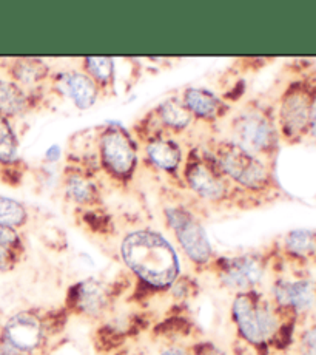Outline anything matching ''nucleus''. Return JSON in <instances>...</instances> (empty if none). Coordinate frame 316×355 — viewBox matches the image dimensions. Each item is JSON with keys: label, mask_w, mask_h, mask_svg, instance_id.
<instances>
[{"label": "nucleus", "mask_w": 316, "mask_h": 355, "mask_svg": "<svg viewBox=\"0 0 316 355\" xmlns=\"http://www.w3.org/2000/svg\"><path fill=\"white\" fill-rule=\"evenodd\" d=\"M121 257L143 288L166 292L181 277V259L166 236L153 229L130 232L121 243Z\"/></svg>", "instance_id": "f257e3e1"}, {"label": "nucleus", "mask_w": 316, "mask_h": 355, "mask_svg": "<svg viewBox=\"0 0 316 355\" xmlns=\"http://www.w3.org/2000/svg\"><path fill=\"white\" fill-rule=\"evenodd\" d=\"M287 317L293 315L281 311L259 291L238 293L231 303V320L239 338L258 351H269L281 343Z\"/></svg>", "instance_id": "f03ea898"}, {"label": "nucleus", "mask_w": 316, "mask_h": 355, "mask_svg": "<svg viewBox=\"0 0 316 355\" xmlns=\"http://www.w3.org/2000/svg\"><path fill=\"white\" fill-rule=\"evenodd\" d=\"M239 195L265 196L276 190L272 164L252 155L229 138H215L205 144Z\"/></svg>", "instance_id": "7ed1b4c3"}, {"label": "nucleus", "mask_w": 316, "mask_h": 355, "mask_svg": "<svg viewBox=\"0 0 316 355\" xmlns=\"http://www.w3.org/2000/svg\"><path fill=\"white\" fill-rule=\"evenodd\" d=\"M229 139L258 158L272 162L279 152L281 136L270 108L250 101L231 116Z\"/></svg>", "instance_id": "20e7f679"}, {"label": "nucleus", "mask_w": 316, "mask_h": 355, "mask_svg": "<svg viewBox=\"0 0 316 355\" xmlns=\"http://www.w3.org/2000/svg\"><path fill=\"white\" fill-rule=\"evenodd\" d=\"M181 180L199 200L209 204H225L238 200V190L219 167L215 156L205 146L191 147L184 158Z\"/></svg>", "instance_id": "39448f33"}, {"label": "nucleus", "mask_w": 316, "mask_h": 355, "mask_svg": "<svg viewBox=\"0 0 316 355\" xmlns=\"http://www.w3.org/2000/svg\"><path fill=\"white\" fill-rule=\"evenodd\" d=\"M316 104V76L306 74L292 80L281 93L274 112L281 141L299 144L308 135V122Z\"/></svg>", "instance_id": "423d86ee"}, {"label": "nucleus", "mask_w": 316, "mask_h": 355, "mask_svg": "<svg viewBox=\"0 0 316 355\" xmlns=\"http://www.w3.org/2000/svg\"><path fill=\"white\" fill-rule=\"evenodd\" d=\"M99 167L119 184L133 180L139 166V147L134 136L121 124L99 127L98 138Z\"/></svg>", "instance_id": "0eeeda50"}, {"label": "nucleus", "mask_w": 316, "mask_h": 355, "mask_svg": "<svg viewBox=\"0 0 316 355\" xmlns=\"http://www.w3.org/2000/svg\"><path fill=\"white\" fill-rule=\"evenodd\" d=\"M164 218L188 261L198 269H209L216 257L207 230L195 211L182 204H171L164 209Z\"/></svg>", "instance_id": "6e6552de"}, {"label": "nucleus", "mask_w": 316, "mask_h": 355, "mask_svg": "<svg viewBox=\"0 0 316 355\" xmlns=\"http://www.w3.org/2000/svg\"><path fill=\"white\" fill-rule=\"evenodd\" d=\"M269 258L261 252H245L231 257H216L209 270L216 275L224 289L238 293L258 291L263 283Z\"/></svg>", "instance_id": "1a4fd4ad"}, {"label": "nucleus", "mask_w": 316, "mask_h": 355, "mask_svg": "<svg viewBox=\"0 0 316 355\" xmlns=\"http://www.w3.org/2000/svg\"><path fill=\"white\" fill-rule=\"evenodd\" d=\"M48 332L50 324L39 312L17 311L0 326V343L22 355H37L46 345Z\"/></svg>", "instance_id": "9d476101"}, {"label": "nucleus", "mask_w": 316, "mask_h": 355, "mask_svg": "<svg viewBox=\"0 0 316 355\" xmlns=\"http://www.w3.org/2000/svg\"><path fill=\"white\" fill-rule=\"evenodd\" d=\"M114 297L113 284L100 278H85L68 289L67 312L84 318L100 320L112 311Z\"/></svg>", "instance_id": "9b49d317"}, {"label": "nucleus", "mask_w": 316, "mask_h": 355, "mask_svg": "<svg viewBox=\"0 0 316 355\" xmlns=\"http://www.w3.org/2000/svg\"><path fill=\"white\" fill-rule=\"evenodd\" d=\"M48 85L53 93L68 99L82 112L90 110L102 96L96 82L80 68H71V70H62L51 74Z\"/></svg>", "instance_id": "f8f14e48"}, {"label": "nucleus", "mask_w": 316, "mask_h": 355, "mask_svg": "<svg viewBox=\"0 0 316 355\" xmlns=\"http://www.w3.org/2000/svg\"><path fill=\"white\" fill-rule=\"evenodd\" d=\"M273 304L293 317L302 315L316 304V286L307 278H278L272 286Z\"/></svg>", "instance_id": "ddd939ff"}, {"label": "nucleus", "mask_w": 316, "mask_h": 355, "mask_svg": "<svg viewBox=\"0 0 316 355\" xmlns=\"http://www.w3.org/2000/svg\"><path fill=\"white\" fill-rule=\"evenodd\" d=\"M65 196L82 210L98 209L102 202V189L96 172L76 164H67L62 176Z\"/></svg>", "instance_id": "4468645a"}, {"label": "nucleus", "mask_w": 316, "mask_h": 355, "mask_svg": "<svg viewBox=\"0 0 316 355\" xmlns=\"http://www.w3.org/2000/svg\"><path fill=\"white\" fill-rule=\"evenodd\" d=\"M143 153H146L150 166L175 180H179L185 155L181 144L173 136L167 133L150 136L148 139L143 141Z\"/></svg>", "instance_id": "2eb2a0df"}, {"label": "nucleus", "mask_w": 316, "mask_h": 355, "mask_svg": "<svg viewBox=\"0 0 316 355\" xmlns=\"http://www.w3.org/2000/svg\"><path fill=\"white\" fill-rule=\"evenodd\" d=\"M181 99L193 114L196 122L204 124H216V122L225 119L231 113V105L224 98L218 96L209 88L202 87H188L181 94Z\"/></svg>", "instance_id": "dca6fc26"}, {"label": "nucleus", "mask_w": 316, "mask_h": 355, "mask_svg": "<svg viewBox=\"0 0 316 355\" xmlns=\"http://www.w3.org/2000/svg\"><path fill=\"white\" fill-rule=\"evenodd\" d=\"M6 74H8V79L30 93H42L51 78L50 67L42 59L34 58L10 60V64H6Z\"/></svg>", "instance_id": "f3484780"}, {"label": "nucleus", "mask_w": 316, "mask_h": 355, "mask_svg": "<svg viewBox=\"0 0 316 355\" xmlns=\"http://www.w3.org/2000/svg\"><path fill=\"white\" fill-rule=\"evenodd\" d=\"M42 102V93H30L11 79L0 78V114L16 119L36 110Z\"/></svg>", "instance_id": "a211bd4d"}, {"label": "nucleus", "mask_w": 316, "mask_h": 355, "mask_svg": "<svg viewBox=\"0 0 316 355\" xmlns=\"http://www.w3.org/2000/svg\"><path fill=\"white\" fill-rule=\"evenodd\" d=\"M157 125L167 135H182L193 127L195 118L193 114L182 102L181 96H171L166 101H162L153 112Z\"/></svg>", "instance_id": "6ab92c4d"}, {"label": "nucleus", "mask_w": 316, "mask_h": 355, "mask_svg": "<svg viewBox=\"0 0 316 355\" xmlns=\"http://www.w3.org/2000/svg\"><path fill=\"white\" fill-rule=\"evenodd\" d=\"M284 255L295 261L316 259V229H295L281 240Z\"/></svg>", "instance_id": "aec40b11"}, {"label": "nucleus", "mask_w": 316, "mask_h": 355, "mask_svg": "<svg viewBox=\"0 0 316 355\" xmlns=\"http://www.w3.org/2000/svg\"><path fill=\"white\" fill-rule=\"evenodd\" d=\"M80 70H84L96 82L102 96L114 93L116 64L112 58H84L80 64Z\"/></svg>", "instance_id": "412c9836"}, {"label": "nucleus", "mask_w": 316, "mask_h": 355, "mask_svg": "<svg viewBox=\"0 0 316 355\" xmlns=\"http://www.w3.org/2000/svg\"><path fill=\"white\" fill-rule=\"evenodd\" d=\"M19 136L12 121L0 114V167L3 170L19 166Z\"/></svg>", "instance_id": "4be33fe9"}, {"label": "nucleus", "mask_w": 316, "mask_h": 355, "mask_svg": "<svg viewBox=\"0 0 316 355\" xmlns=\"http://www.w3.org/2000/svg\"><path fill=\"white\" fill-rule=\"evenodd\" d=\"M30 221V211L24 202L0 195V226L24 229Z\"/></svg>", "instance_id": "5701e85b"}, {"label": "nucleus", "mask_w": 316, "mask_h": 355, "mask_svg": "<svg viewBox=\"0 0 316 355\" xmlns=\"http://www.w3.org/2000/svg\"><path fill=\"white\" fill-rule=\"evenodd\" d=\"M84 214H82V218H84V223L87 224L88 227H91L94 232H105L107 229H109L112 226V223H109V216L107 214H104V210L98 209H87V210H82Z\"/></svg>", "instance_id": "b1692460"}, {"label": "nucleus", "mask_w": 316, "mask_h": 355, "mask_svg": "<svg viewBox=\"0 0 316 355\" xmlns=\"http://www.w3.org/2000/svg\"><path fill=\"white\" fill-rule=\"evenodd\" d=\"M0 245H3V248L11 249L15 252H19V254H25L24 238L20 235L19 230L12 227L0 226Z\"/></svg>", "instance_id": "393cba45"}, {"label": "nucleus", "mask_w": 316, "mask_h": 355, "mask_svg": "<svg viewBox=\"0 0 316 355\" xmlns=\"http://www.w3.org/2000/svg\"><path fill=\"white\" fill-rule=\"evenodd\" d=\"M22 258L24 254H19V252L0 245V275L10 274V272L15 270L19 263L22 261Z\"/></svg>", "instance_id": "a878e982"}, {"label": "nucleus", "mask_w": 316, "mask_h": 355, "mask_svg": "<svg viewBox=\"0 0 316 355\" xmlns=\"http://www.w3.org/2000/svg\"><path fill=\"white\" fill-rule=\"evenodd\" d=\"M301 355H316V323L302 331L299 337Z\"/></svg>", "instance_id": "bb28decb"}, {"label": "nucleus", "mask_w": 316, "mask_h": 355, "mask_svg": "<svg viewBox=\"0 0 316 355\" xmlns=\"http://www.w3.org/2000/svg\"><path fill=\"white\" fill-rule=\"evenodd\" d=\"M193 286L195 283L191 282L188 277H179L176 282L171 284V288L168 289V292H171L176 300H187L191 293H193Z\"/></svg>", "instance_id": "cd10ccee"}, {"label": "nucleus", "mask_w": 316, "mask_h": 355, "mask_svg": "<svg viewBox=\"0 0 316 355\" xmlns=\"http://www.w3.org/2000/svg\"><path fill=\"white\" fill-rule=\"evenodd\" d=\"M188 351L191 355H229L222 347L211 343V341H199V343L191 346Z\"/></svg>", "instance_id": "c85d7f7f"}, {"label": "nucleus", "mask_w": 316, "mask_h": 355, "mask_svg": "<svg viewBox=\"0 0 316 355\" xmlns=\"http://www.w3.org/2000/svg\"><path fill=\"white\" fill-rule=\"evenodd\" d=\"M157 355H191V354L188 349H184V347L171 346V347H167V349L161 351Z\"/></svg>", "instance_id": "c756f323"}, {"label": "nucleus", "mask_w": 316, "mask_h": 355, "mask_svg": "<svg viewBox=\"0 0 316 355\" xmlns=\"http://www.w3.org/2000/svg\"><path fill=\"white\" fill-rule=\"evenodd\" d=\"M307 138H312L316 141V104L313 105V110L310 114V122H308V135Z\"/></svg>", "instance_id": "7c9ffc66"}, {"label": "nucleus", "mask_w": 316, "mask_h": 355, "mask_svg": "<svg viewBox=\"0 0 316 355\" xmlns=\"http://www.w3.org/2000/svg\"><path fill=\"white\" fill-rule=\"evenodd\" d=\"M59 156H60V148H59L58 146H53V147L46 152L45 158H46L48 161H51V162H56V161L59 159Z\"/></svg>", "instance_id": "2f4dec72"}, {"label": "nucleus", "mask_w": 316, "mask_h": 355, "mask_svg": "<svg viewBox=\"0 0 316 355\" xmlns=\"http://www.w3.org/2000/svg\"><path fill=\"white\" fill-rule=\"evenodd\" d=\"M0 355H22V354H19L17 351L11 349L10 346L0 343Z\"/></svg>", "instance_id": "473e14b6"}]
</instances>
